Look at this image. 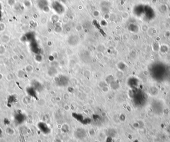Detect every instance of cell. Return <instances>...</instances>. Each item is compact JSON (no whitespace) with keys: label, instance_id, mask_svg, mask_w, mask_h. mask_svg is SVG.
I'll list each match as a JSON object with an SVG mask.
<instances>
[{"label":"cell","instance_id":"cell-5","mask_svg":"<svg viewBox=\"0 0 170 142\" xmlns=\"http://www.w3.org/2000/svg\"><path fill=\"white\" fill-rule=\"evenodd\" d=\"M107 142H113V140L112 138V137H108V139L107 140Z\"/></svg>","mask_w":170,"mask_h":142},{"label":"cell","instance_id":"cell-2","mask_svg":"<svg viewBox=\"0 0 170 142\" xmlns=\"http://www.w3.org/2000/svg\"><path fill=\"white\" fill-rule=\"evenodd\" d=\"M53 8H54V10L58 13H62L64 11V7L62 6L61 4L59 3H54V4L52 5Z\"/></svg>","mask_w":170,"mask_h":142},{"label":"cell","instance_id":"cell-1","mask_svg":"<svg viewBox=\"0 0 170 142\" xmlns=\"http://www.w3.org/2000/svg\"><path fill=\"white\" fill-rule=\"evenodd\" d=\"M86 131L83 129H78L75 132V136L78 139H83L86 136Z\"/></svg>","mask_w":170,"mask_h":142},{"label":"cell","instance_id":"cell-4","mask_svg":"<svg viewBox=\"0 0 170 142\" xmlns=\"http://www.w3.org/2000/svg\"><path fill=\"white\" fill-rule=\"evenodd\" d=\"M15 120L18 123L21 124L22 122H23V121H24V117L22 114L18 115H17V116H16Z\"/></svg>","mask_w":170,"mask_h":142},{"label":"cell","instance_id":"cell-3","mask_svg":"<svg viewBox=\"0 0 170 142\" xmlns=\"http://www.w3.org/2000/svg\"><path fill=\"white\" fill-rule=\"evenodd\" d=\"M39 129L44 134H48L50 132V129L44 123H40L38 125Z\"/></svg>","mask_w":170,"mask_h":142}]
</instances>
